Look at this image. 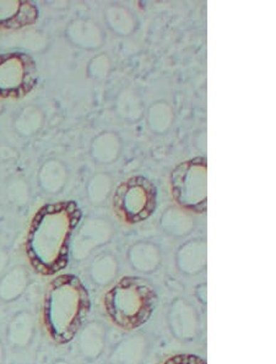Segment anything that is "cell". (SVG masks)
<instances>
[{"instance_id": "cell-1", "label": "cell", "mask_w": 276, "mask_h": 364, "mask_svg": "<svg viewBox=\"0 0 276 364\" xmlns=\"http://www.w3.org/2000/svg\"><path fill=\"white\" fill-rule=\"evenodd\" d=\"M83 218L75 201L45 205L32 220L27 237V257L37 272L52 276L69 262L73 233Z\"/></svg>"}, {"instance_id": "cell-2", "label": "cell", "mask_w": 276, "mask_h": 364, "mask_svg": "<svg viewBox=\"0 0 276 364\" xmlns=\"http://www.w3.org/2000/svg\"><path fill=\"white\" fill-rule=\"evenodd\" d=\"M89 311V292L80 279L62 275L51 282L46 294L45 324L54 341H72Z\"/></svg>"}, {"instance_id": "cell-3", "label": "cell", "mask_w": 276, "mask_h": 364, "mask_svg": "<svg viewBox=\"0 0 276 364\" xmlns=\"http://www.w3.org/2000/svg\"><path fill=\"white\" fill-rule=\"evenodd\" d=\"M156 301V292L152 284L140 277L127 276L105 296V309L117 326L134 330L152 318Z\"/></svg>"}, {"instance_id": "cell-4", "label": "cell", "mask_w": 276, "mask_h": 364, "mask_svg": "<svg viewBox=\"0 0 276 364\" xmlns=\"http://www.w3.org/2000/svg\"><path fill=\"white\" fill-rule=\"evenodd\" d=\"M208 162L204 157L184 161L171 174V189L177 204L193 213L206 211Z\"/></svg>"}, {"instance_id": "cell-5", "label": "cell", "mask_w": 276, "mask_h": 364, "mask_svg": "<svg viewBox=\"0 0 276 364\" xmlns=\"http://www.w3.org/2000/svg\"><path fill=\"white\" fill-rule=\"evenodd\" d=\"M157 188L143 176H134L122 183L113 196L116 213L129 223H143L156 209Z\"/></svg>"}, {"instance_id": "cell-6", "label": "cell", "mask_w": 276, "mask_h": 364, "mask_svg": "<svg viewBox=\"0 0 276 364\" xmlns=\"http://www.w3.org/2000/svg\"><path fill=\"white\" fill-rule=\"evenodd\" d=\"M35 59L23 52L0 54V97L20 100L36 87Z\"/></svg>"}, {"instance_id": "cell-7", "label": "cell", "mask_w": 276, "mask_h": 364, "mask_svg": "<svg viewBox=\"0 0 276 364\" xmlns=\"http://www.w3.org/2000/svg\"><path fill=\"white\" fill-rule=\"evenodd\" d=\"M40 16L31 1L0 0V30H20L31 26Z\"/></svg>"}, {"instance_id": "cell-8", "label": "cell", "mask_w": 276, "mask_h": 364, "mask_svg": "<svg viewBox=\"0 0 276 364\" xmlns=\"http://www.w3.org/2000/svg\"><path fill=\"white\" fill-rule=\"evenodd\" d=\"M10 341L13 342L16 346H23L26 345L30 336H31V323L27 316H18L10 324L9 331H8Z\"/></svg>"}, {"instance_id": "cell-9", "label": "cell", "mask_w": 276, "mask_h": 364, "mask_svg": "<svg viewBox=\"0 0 276 364\" xmlns=\"http://www.w3.org/2000/svg\"><path fill=\"white\" fill-rule=\"evenodd\" d=\"M25 287V279L20 274L11 272L0 281V299L13 301L18 297Z\"/></svg>"}, {"instance_id": "cell-10", "label": "cell", "mask_w": 276, "mask_h": 364, "mask_svg": "<svg viewBox=\"0 0 276 364\" xmlns=\"http://www.w3.org/2000/svg\"><path fill=\"white\" fill-rule=\"evenodd\" d=\"M164 364H206L199 355H191V353H181L174 355L165 360Z\"/></svg>"}, {"instance_id": "cell-11", "label": "cell", "mask_w": 276, "mask_h": 364, "mask_svg": "<svg viewBox=\"0 0 276 364\" xmlns=\"http://www.w3.org/2000/svg\"><path fill=\"white\" fill-rule=\"evenodd\" d=\"M5 264V259L3 255H1V253H0V272H1V270H3V267H4Z\"/></svg>"}, {"instance_id": "cell-12", "label": "cell", "mask_w": 276, "mask_h": 364, "mask_svg": "<svg viewBox=\"0 0 276 364\" xmlns=\"http://www.w3.org/2000/svg\"><path fill=\"white\" fill-rule=\"evenodd\" d=\"M3 358H4V352H3V347L0 343V364H3Z\"/></svg>"}]
</instances>
